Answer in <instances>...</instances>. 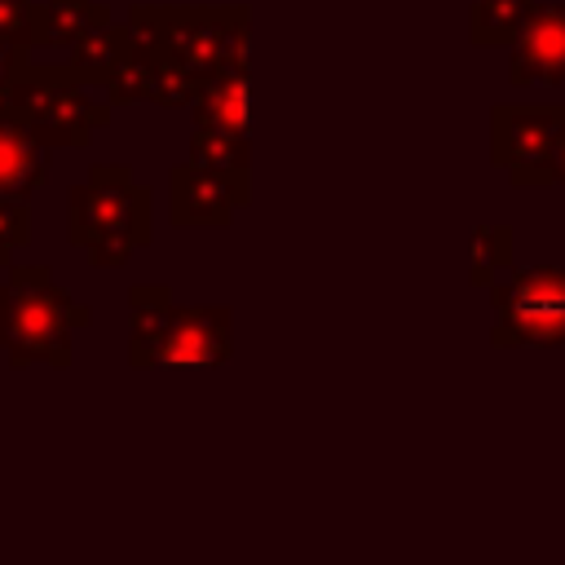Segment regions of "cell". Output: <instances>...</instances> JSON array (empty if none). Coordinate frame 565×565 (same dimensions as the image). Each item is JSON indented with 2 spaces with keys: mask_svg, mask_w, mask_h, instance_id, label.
<instances>
[{
  "mask_svg": "<svg viewBox=\"0 0 565 565\" xmlns=\"http://www.w3.org/2000/svg\"><path fill=\"white\" fill-rule=\"evenodd\" d=\"M137 44L181 62L199 79L221 71H247V9H207V4H137L128 13Z\"/></svg>",
  "mask_w": 565,
  "mask_h": 565,
  "instance_id": "6da1fadb",
  "label": "cell"
},
{
  "mask_svg": "<svg viewBox=\"0 0 565 565\" xmlns=\"http://www.w3.org/2000/svg\"><path fill=\"white\" fill-rule=\"evenodd\" d=\"M106 84V97L110 102H150V88H154V66H150V53L146 44H137L132 35V49L110 66V75L102 79Z\"/></svg>",
  "mask_w": 565,
  "mask_h": 565,
  "instance_id": "2e32d148",
  "label": "cell"
},
{
  "mask_svg": "<svg viewBox=\"0 0 565 565\" xmlns=\"http://www.w3.org/2000/svg\"><path fill=\"white\" fill-rule=\"evenodd\" d=\"M132 309H137V322H132V362H154L159 358V344H163V331L172 322V300L168 291H132Z\"/></svg>",
  "mask_w": 565,
  "mask_h": 565,
  "instance_id": "9a60e30c",
  "label": "cell"
},
{
  "mask_svg": "<svg viewBox=\"0 0 565 565\" xmlns=\"http://www.w3.org/2000/svg\"><path fill=\"white\" fill-rule=\"evenodd\" d=\"M508 49L512 84H565V4H534Z\"/></svg>",
  "mask_w": 565,
  "mask_h": 565,
  "instance_id": "8992f818",
  "label": "cell"
},
{
  "mask_svg": "<svg viewBox=\"0 0 565 565\" xmlns=\"http://www.w3.org/2000/svg\"><path fill=\"white\" fill-rule=\"evenodd\" d=\"M132 49V31H128V22L124 26H93L88 35H79L75 44H71V71L84 79V84H102L106 75H110V66L124 57Z\"/></svg>",
  "mask_w": 565,
  "mask_h": 565,
  "instance_id": "4fadbf2b",
  "label": "cell"
},
{
  "mask_svg": "<svg viewBox=\"0 0 565 565\" xmlns=\"http://www.w3.org/2000/svg\"><path fill=\"white\" fill-rule=\"evenodd\" d=\"M71 234L97 265H119L150 238V194L128 181V168H93V181L71 194Z\"/></svg>",
  "mask_w": 565,
  "mask_h": 565,
  "instance_id": "3957f363",
  "label": "cell"
},
{
  "mask_svg": "<svg viewBox=\"0 0 565 565\" xmlns=\"http://www.w3.org/2000/svg\"><path fill=\"white\" fill-rule=\"evenodd\" d=\"M494 163L521 185L547 181V154L565 132V106H494Z\"/></svg>",
  "mask_w": 565,
  "mask_h": 565,
  "instance_id": "5b68a950",
  "label": "cell"
},
{
  "mask_svg": "<svg viewBox=\"0 0 565 565\" xmlns=\"http://www.w3.org/2000/svg\"><path fill=\"white\" fill-rule=\"evenodd\" d=\"M225 353H230V309L190 305V309H172V322L163 331L154 362L177 371H203V366H216Z\"/></svg>",
  "mask_w": 565,
  "mask_h": 565,
  "instance_id": "52a82bcc",
  "label": "cell"
},
{
  "mask_svg": "<svg viewBox=\"0 0 565 565\" xmlns=\"http://www.w3.org/2000/svg\"><path fill=\"white\" fill-rule=\"evenodd\" d=\"M26 238V212L18 199H0V243L4 247H18Z\"/></svg>",
  "mask_w": 565,
  "mask_h": 565,
  "instance_id": "ffe728a7",
  "label": "cell"
},
{
  "mask_svg": "<svg viewBox=\"0 0 565 565\" xmlns=\"http://www.w3.org/2000/svg\"><path fill=\"white\" fill-rule=\"evenodd\" d=\"M35 0H0V44L4 49H35Z\"/></svg>",
  "mask_w": 565,
  "mask_h": 565,
  "instance_id": "d6986e66",
  "label": "cell"
},
{
  "mask_svg": "<svg viewBox=\"0 0 565 565\" xmlns=\"http://www.w3.org/2000/svg\"><path fill=\"white\" fill-rule=\"evenodd\" d=\"M190 163L216 168V172H247V137L221 132V128H194V137H190Z\"/></svg>",
  "mask_w": 565,
  "mask_h": 565,
  "instance_id": "e0dca14e",
  "label": "cell"
},
{
  "mask_svg": "<svg viewBox=\"0 0 565 565\" xmlns=\"http://www.w3.org/2000/svg\"><path fill=\"white\" fill-rule=\"evenodd\" d=\"M9 115H18L40 146H84L110 106L97 102L71 66L22 62L9 84Z\"/></svg>",
  "mask_w": 565,
  "mask_h": 565,
  "instance_id": "7a4b0ae2",
  "label": "cell"
},
{
  "mask_svg": "<svg viewBox=\"0 0 565 565\" xmlns=\"http://www.w3.org/2000/svg\"><path fill=\"white\" fill-rule=\"evenodd\" d=\"M503 313L521 335L530 340H556L565 335V274L556 269H530L512 278V287L499 296Z\"/></svg>",
  "mask_w": 565,
  "mask_h": 565,
  "instance_id": "9c48e42d",
  "label": "cell"
},
{
  "mask_svg": "<svg viewBox=\"0 0 565 565\" xmlns=\"http://www.w3.org/2000/svg\"><path fill=\"white\" fill-rule=\"evenodd\" d=\"M22 62H26L22 49H4L0 44V110H9V84H13V75H18Z\"/></svg>",
  "mask_w": 565,
  "mask_h": 565,
  "instance_id": "44dd1931",
  "label": "cell"
},
{
  "mask_svg": "<svg viewBox=\"0 0 565 565\" xmlns=\"http://www.w3.org/2000/svg\"><path fill=\"white\" fill-rule=\"evenodd\" d=\"M534 4L539 0H481V4H472V26H468L472 44L477 49H508L516 40V31L525 26Z\"/></svg>",
  "mask_w": 565,
  "mask_h": 565,
  "instance_id": "5bb4252c",
  "label": "cell"
},
{
  "mask_svg": "<svg viewBox=\"0 0 565 565\" xmlns=\"http://www.w3.org/2000/svg\"><path fill=\"white\" fill-rule=\"evenodd\" d=\"M472 4H481V0H472Z\"/></svg>",
  "mask_w": 565,
  "mask_h": 565,
  "instance_id": "7402d4cb",
  "label": "cell"
},
{
  "mask_svg": "<svg viewBox=\"0 0 565 565\" xmlns=\"http://www.w3.org/2000/svg\"><path fill=\"white\" fill-rule=\"evenodd\" d=\"M110 9L97 0H44L35 9V49H71L93 26H106Z\"/></svg>",
  "mask_w": 565,
  "mask_h": 565,
  "instance_id": "7c38bea8",
  "label": "cell"
},
{
  "mask_svg": "<svg viewBox=\"0 0 565 565\" xmlns=\"http://www.w3.org/2000/svg\"><path fill=\"white\" fill-rule=\"evenodd\" d=\"M84 322V309L62 300L49 282V269H18L0 291V344L22 358H62L66 327Z\"/></svg>",
  "mask_w": 565,
  "mask_h": 565,
  "instance_id": "277c9868",
  "label": "cell"
},
{
  "mask_svg": "<svg viewBox=\"0 0 565 565\" xmlns=\"http://www.w3.org/2000/svg\"><path fill=\"white\" fill-rule=\"evenodd\" d=\"M146 53H150V66H154L150 102H159V106H194V97H199L203 79H199L194 71H185L181 62H172V57L154 53V49H146Z\"/></svg>",
  "mask_w": 565,
  "mask_h": 565,
  "instance_id": "ac0fdd59",
  "label": "cell"
},
{
  "mask_svg": "<svg viewBox=\"0 0 565 565\" xmlns=\"http://www.w3.org/2000/svg\"><path fill=\"white\" fill-rule=\"evenodd\" d=\"M194 119L199 128H221L247 137V71H221L203 79L194 97Z\"/></svg>",
  "mask_w": 565,
  "mask_h": 565,
  "instance_id": "8fae6325",
  "label": "cell"
},
{
  "mask_svg": "<svg viewBox=\"0 0 565 565\" xmlns=\"http://www.w3.org/2000/svg\"><path fill=\"white\" fill-rule=\"evenodd\" d=\"M44 181V146L26 124L0 110V199H26Z\"/></svg>",
  "mask_w": 565,
  "mask_h": 565,
  "instance_id": "30bf717a",
  "label": "cell"
},
{
  "mask_svg": "<svg viewBox=\"0 0 565 565\" xmlns=\"http://www.w3.org/2000/svg\"><path fill=\"white\" fill-rule=\"evenodd\" d=\"M247 172H216V168H199L185 163L172 172V221L181 225H221L230 221V212L247 199Z\"/></svg>",
  "mask_w": 565,
  "mask_h": 565,
  "instance_id": "ba28073f",
  "label": "cell"
}]
</instances>
